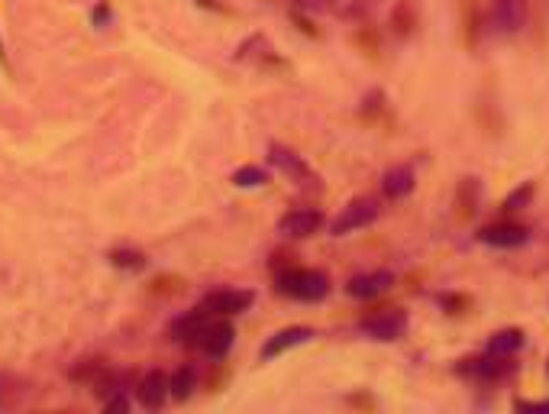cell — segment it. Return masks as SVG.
<instances>
[{
	"label": "cell",
	"instance_id": "e0dca14e",
	"mask_svg": "<svg viewBox=\"0 0 549 414\" xmlns=\"http://www.w3.org/2000/svg\"><path fill=\"white\" fill-rule=\"evenodd\" d=\"M379 0H330V7L343 17H365Z\"/></svg>",
	"mask_w": 549,
	"mask_h": 414
},
{
	"label": "cell",
	"instance_id": "ffe728a7",
	"mask_svg": "<svg viewBox=\"0 0 549 414\" xmlns=\"http://www.w3.org/2000/svg\"><path fill=\"white\" fill-rule=\"evenodd\" d=\"M530 198H533V185H530V181H527V185L517 188L514 195L504 198V207H508V211H520V207H524V204L530 201Z\"/></svg>",
	"mask_w": 549,
	"mask_h": 414
},
{
	"label": "cell",
	"instance_id": "d6986e66",
	"mask_svg": "<svg viewBox=\"0 0 549 414\" xmlns=\"http://www.w3.org/2000/svg\"><path fill=\"white\" fill-rule=\"evenodd\" d=\"M194 389H197V375H194L191 369H178V373L171 375V398H187Z\"/></svg>",
	"mask_w": 549,
	"mask_h": 414
},
{
	"label": "cell",
	"instance_id": "ac0fdd59",
	"mask_svg": "<svg viewBox=\"0 0 549 414\" xmlns=\"http://www.w3.org/2000/svg\"><path fill=\"white\" fill-rule=\"evenodd\" d=\"M110 262H113V266H120V269H133V272H139V269L149 266V260H145L143 252H136V250H113Z\"/></svg>",
	"mask_w": 549,
	"mask_h": 414
},
{
	"label": "cell",
	"instance_id": "9a60e30c",
	"mask_svg": "<svg viewBox=\"0 0 549 414\" xmlns=\"http://www.w3.org/2000/svg\"><path fill=\"white\" fill-rule=\"evenodd\" d=\"M240 62H278V56H274V49L266 42V36H252V40H246L240 46Z\"/></svg>",
	"mask_w": 549,
	"mask_h": 414
},
{
	"label": "cell",
	"instance_id": "3957f363",
	"mask_svg": "<svg viewBox=\"0 0 549 414\" xmlns=\"http://www.w3.org/2000/svg\"><path fill=\"white\" fill-rule=\"evenodd\" d=\"M256 295L246 292V288H217V292H207L201 301V308L210 317H230V314H242L246 308H252Z\"/></svg>",
	"mask_w": 549,
	"mask_h": 414
},
{
	"label": "cell",
	"instance_id": "5bb4252c",
	"mask_svg": "<svg viewBox=\"0 0 549 414\" xmlns=\"http://www.w3.org/2000/svg\"><path fill=\"white\" fill-rule=\"evenodd\" d=\"M520 347H524V330H517V327L492 333V340H488V353L492 357H514Z\"/></svg>",
	"mask_w": 549,
	"mask_h": 414
},
{
	"label": "cell",
	"instance_id": "44dd1931",
	"mask_svg": "<svg viewBox=\"0 0 549 414\" xmlns=\"http://www.w3.org/2000/svg\"><path fill=\"white\" fill-rule=\"evenodd\" d=\"M517 411H546L549 414V401H517Z\"/></svg>",
	"mask_w": 549,
	"mask_h": 414
},
{
	"label": "cell",
	"instance_id": "9c48e42d",
	"mask_svg": "<svg viewBox=\"0 0 549 414\" xmlns=\"http://www.w3.org/2000/svg\"><path fill=\"white\" fill-rule=\"evenodd\" d=\"M492 23H494V30L504 36L520 33L527 23V0H494Z\"/></svg>",
	"mask_w": 549,
	"mask_h": 414
},
{
	"label": "cell",
	"instance_id": "7402d4cb",
	"mask_svg": "<svg viewBox=\"0 0 549 414\" xmlns=\"http://www.w3.org/2000/svg\"><path fill=\"white\" fill-rule=\"evenodd\" d=\"M126 408H129V401H126V398H113V401H107V405H104V411H126Z\"/></svg>",
	"mask_w": 549,
	"mask_h": 414
},
{
	"label": "cell",
	"instance_id": "52a82bcc",
	"mask_svg": "<svg viewBox=\"0 0 549 414\" xmlns=\"http://www.w3.org/2000/svg\"><path fill=\"white\" fill-rule=\"evenodd\" d=\"M233 327L223 324V321H207V324L197 330V337H194V343L207 353V357H226L230 353V347H233Z\"/></svg>",
	"mask_w": 549,
	"mask_h": 414
},
{
	"label": "cell",
	"instance_id": "5b68a950",
	"mask_svg": "<svg viewBox=\"0 0 549 414\" xmlns=\"http://www.w3.org/2000/svg\"><path fill=\"white\" fill-rule=\"evenodd\" d=\"M359 330H362L365 337H371V340L395 343V340H401L404 330H407V314H404V311H381V314L365 317L362 324H359Z\"/></svg>",
	"mask_w": 549,
	"mask_h": 414
},
{
	"label": "cell",
	"instance_id": "7c38bea8",
	"mask_svg": "<svg viewBox=\"0 0 549 414\" xmlns=\"http://www.w3.org/2000/svg\"><path fill=\"white\" fill-rule=\"evenodd\" d=\"M136 395H139V401H143L145 408H161L171 398V375L149 373L143 382H139Z\"/></svg>",
	"mask_w": 549,
	"mask_h": 414
},
{
	"label": "cell",
	"instance_id": "cb8c5ba5",
	"mask_svg": "<svg viewBox=\"0 0 549 414\" xmlns=\"http://www.w3.org/2000/svg\"><path fill=\"white\" fill-rule=\"evenodd\" d=\"M327 4H330V0H320V7H327Z\"/></svg>",
	"mask_w": 549,
	"mask_h": 414
},
{
	"label": "cell",
	"instance_id": "603a6c76",
	"mask_svg": "<svg viewBox=\"0 0 549 414\" xmlns=\"http://www.w3.org/2000/svg\"><path fill=\"white\" fill-rule=\"evenodd\" d=\"M0 62H4V66H7V52H4V42H0Z\"/></svg>",
	"mask_w": 549,
	"mask_h": 414
},
{
	"label": "cell",
	"instance_id": "7a4b0ae2",
	"mask_svg": "<svg viewBox=\"0 0 549 414\" xmlns=\"http://www.w3.org/2000/svg\"><path fill=\"white\" fill-rule=\"evenodd\" d=\"M381 214V201L379 198H355V201H349L343 211H339V217L330 224V233L333 236H349L355 233V230H365L371 227L375 220H379Z\"/></svg>",
	"mask_w": 549,
	"mask_h": 414
},
{
	"label": "cell",
	"instance_id": "30bf717a",
	"mask_svg": "<svg viewBox=\"0 0 549 414\" xmlns=\"http://www.w3.org/2000/svg\"><path fill=\"white\" fill-rule=\"evenodd\" d=\"M391 285H395V276H391L388 269H375V272H362V276L349 278L346 292L353 295V298H359V301H369V298L385 295Z\"/></svg>",
	"mask_w": 549,
	"mask_h": 414
},
{
	"label": "cell",
	"instance_id": "6da1fadb",
	"mask_svg": "<svg viewBox=\"0 0 549 414\" xmlns=\"http://www.w3.org/2000/svg\"><path fill=\"white\" fill-rule=\"evenodd\" d=\"M278 292L298 301H323L330 295V276L320 269H284L274 278Z\"/></svg>",
	"mask_w": 549,
	"mask_h": 414
},
{
	"label": "cell",
	"instance_id": "4fadbf2b",
	"mask_svg": "<svg viewBox=\"0 0 549 414\" xmlns=\"http://www.w3.org/2000/svg\"><path fill=\"white\" fill-rule=\"evenodd\" d=\"M414 169L411 165H395V169L385 172V179H381V191H385V198H407L414 191Z\"/></svg>",
	"mask_w": 549,
	"mask_h": 414
},
{
	"label": "cell",
	"instance_id": "8fae6325",
	"mask_svg": "<svg viewBox=\"0 0 549 414\" xmlns=\"http://www.w3.org/2000/svg\"><path fill=\"white\" fill-rule=\"evenodd\" d=\"M314 337H317L314 327H284V330L272 333V337L266 340V347H262V359L282 357V353L301 347V343H310Z\"/></svg>",
	"mask_w": 549,
	"mask_h": 414
},
{
	"label": "cell",
	"instance_id": "ba28073f",
	"mask_svg": "<svg viewBox=\"0 0 549 414\" xmlns=\"http://www.w3.org/2000/svg\"><path fill=\"white\" fill-rule=\"evenodd\" d=\"M530 240V230L520 224H492V227L478 230V243L494 246V250H517Z\"/></svg>",
	"mask_w": 549,
	"mask_h": 414
},
{
	"label": "cell",
	"instance_id": "2e32d148",
	"mask_svg": "<svg viewBox=\"0 0 549 414\" xmlns=\"http://www.w3.org/2000/svg\"><path fill=\"white\" fill-rule=\"evenodd\" d=\"M268 181V172L258 169V165H242L233 172V185L236 188H262Z\"/></svg>",
	"mask_w": 549,
	"mask_h": 414
},
{
	"label": "cell",
	"instance_id": "277c9868",
	"mask_svg": "<svg viewBox=\"0 0 549 414\" xmlns=\"http://www.w3.org/2000/svg\"><path fill=\"white\" fill-rule=\"evenodd\" d=\"M268 163L274 165V172L288 175L294 185H310V181H317V175L310 172V165H307L291 146H284V143H272V146H268Z\"/></svg>",
	"mask_w": 549,
	"mask_h": 414
},
{
	"label": "cell",
	"instance_id": "8992f818",
	"mask_svg": "<svg viewBox=\"0 0 549 414\" xmlns=\"http://www.w3.org/2000/svg\"><path fill=\"white\" fill-rule=\"evenodd\" d=\"M323 227V214L314 207H294L278 220V233L288 236V240H304V236H314Z\"/></svg>",
	"mask_w": 549,
	"mask_h": 414
}]
</instances>
